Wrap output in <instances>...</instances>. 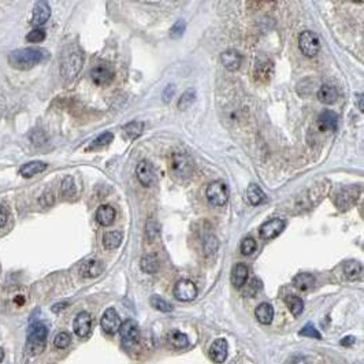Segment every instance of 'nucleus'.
Here are the masks:
<instances>
[{
	"mask_svg": "<svg viewBox=\"0 0 364 364\" xmlns=\"http://www.w3.org/2000/svg\"><path fill=\"white\" fill-rule=\"evenodd\" d=\"M119 334H121L122 341L130 345V344H135L137 340H139L140 336V330H139V324L137 322L133 319H127L125 320L123 323H121L119 326Z\"/></svg>",
	"mask_w": 364,
	"mask_h": 364,
	"instance_id": "nucleus-11",
	"label": "nucleus"
},
{
	"mask_svg": "<svg viewBox=\"0 0 364 364\" xmlns=\"http://www.w3.org/2000/svg\"><path fill=\"white\" fill-rule=\"evenodd\" d=\"M123 131H125V135L127 136L129 139L135 140L143 135V131H144V123L141 121H131L123 127Z\"/></svg>",
	"mask_w": 364,
	"mask_h": 364,
	"instance_id": "nucleus-33",
	"label": "nucleus"
},
{
	"mask_svg": "<svg viewBox=\"0 0 364 364\" xmlns=\"http://www.w3.org/2000/svg\"><path fill=\"white\" fill-rule=\"evenodd\" d=\"M167 341L170 342L171 345L177 348V349H182L185 346H188L189 344L186 334H184L180 330H171L170 333L167 334Z\"/></svg>",
	"mask_w": 364,
	"mask_h": 364,
	"instance_id": "nucleus-31",
	"label": "nucleus"
},
{
	"mask_svg": "<svg viewBox=\"0 0 364 364\" xmlns=\"http://www.w3.org/2000/svg\"><path fill=\"white\" fill-rule=\"evenodd\" d=\"M299 334H300V336H304V337L316 338V340H320V338H322V336H320L319 332L316 330V327L311 323H307L306 326L300 330V333Z\"/></svg>",
	"mask_w": 364,
	"mask_h": 364,
	"instance_id": "nucleus-42",
	"label": "nucleus"
},
{
	"mask_svg": "<svg viewBox=\"0 0 364 364\" xmlns=\"http://www.w3.org/2000/svg\"><path fill=\"white\" fill-rule=\"evenodd\" d=\"M26 40L29 43H41L45 40V31L43 29H35V30L29 31Z\"/></svg>",
	"mask_w": 364,
	"mask_h": 364,
	"instance_id": "nucleus-45",
	"label": "nucleus"
},
{
	"mask_svg": "<svg viewBox=\"0 0 364 364\" xmlns=\"http://www.w3.org/2000/svg\"><path fill=\"white\" fill-rule=\"evenodd\" d=\"M253 80L259 84H267L274 76V64L270 59L259 58L253 64Z\"/></svg>",
	"mask_w": 364,
	"mask_h": 364,
	"instance_id": "nucleus-7",
	"label": "nucleus"
},
{
	"mask_svg": "<svg viewBox=\"0 0 364 364\" xmlns=\"http://www.w3.org/2000/svg\"><path fill=\"white\" fill-rule=\"evenodd\" d=\"M318 126L322 131L337 130L338 117L333 111H323L318 118Z\"/></svg>",
	"mask_w": 364,
	"mask_h": 364,
	"instance_id": "nucleus-19",
	"label": "nucleus"
},
{
	"mask_svg": "<svg viewBox=\"0 0 364 364\" xmlns=\"http://www.w3.org/2000/svg\"><path fill=\"white\" fill-rule=\"evenodd\" d=\"M227 352H229V344L225 338H218L210 346V356L215 363H223L227 357Z\"/></svg>",
	"mask_w": 364,
	"mask_h": 364,
	"instance_id": "nucleus-16",
	"label": "nucleus"
},
{
	"mask_svg": "<svg viewBox=\"0 0 364 364\" xmlns=\"http://www.w3.org/2000/svg\"><path fill=\"white\" fill-rule=\"evenodd\" d=\"M196 97H197L196 90L188 89L181 96L180 102H178V108H180V110H186V108L190 107V106L196 102Z\"/></svg>",
	"mask_w": 364,
	"mask_h": 364,
	"instance_id": "nucleus-34",
	"label": "nucleus"
},
{
	"mask_svg": "<svg viewBox=\"0 0 364 364\" xmlns=\"http://www.w3.org/2000/svg\"><path fill=\"white\" fill-rule=\"evenodd\" d=\"M115 77V73L111 68L108 66H96V68L90 72V78L92 81L99 86H106L108 84H111Z\"/></svg>",
	"mask_w": 364,
	"mask_h": 364,
	"instance_id": "nucleus-13",
	"label": "nucleus"
},
{
	"mask_svg": "<svg viewBox=\"0 0 364 364\" xmlns=\"http://www.w3.org/2000/svg\"><path fill=\"white\" fill-rule=\"evenodd\" d=\"M220 60H222V64L229 72H236V70H239L241 63H243V56L239 51L227 50L220 55Z\"/></svg>",
	"mask_w": 364,
	"mask_h": 364,
	"instance_id": "nucleus-17",
	"label": "nucleus"
},
{
	"mask_svg": "<svg viewBox=\"0 0 364 364\" xmlns=\"http://www.w3.org/2000/svg\"><path fill=\"white\" fill-rule=\"evenodd\" d=\"M113 140H114L113 133L106 131V133H103V135H100L97 139L93 140V143L90 144L89 149H96V148H102V147H106V145L110 144Z\"/></svg>",
	"mask_w": 364,
	"mask_h": 364,
	"instance_id": "nucleus-37",
	"label": "nucleus"
},
{
	"mask_svg": "<svg viewBox=\"0 0 364 364\" xmlns=\"http://www.w3.org/2000/svg\"><path fill=\"white\" fill-rule=\"evenodd\" d=\"M174 297L180 302H192L197 297V286L189 279H181L174 286Z\"/></svg>",
	"mask_w": 364,
	"mask_h": 364,
	"instance_id": "nucleus-8",
	"label": "nucleus"
},
{
	"mask_svg": "<svg viewBox=\"0 0 364 364\" xmlns=\"http://www.w3.org/2000/svg\"><path fill=\"white\" fill-rule=\"evenodd\" d=\"M60 190H62V194L64 197H72V196L76 194V184H74V180H73L72 177H66L62 181Z\"/></svg>",
	"mask_w": 364,
	"mask_h": 364,
	"instance_id": "nucleus-36",
	"label": "nucleus"
},
{
	"mask_svg": "<svg viewBox=\"0 0 364 364\" xmlns=\"http://www.w3.org/2000/svg\"><path fill=\"white\" fill-rule=\"evenodd\" d=\"M285 303H286V306H288V308L294 316H300V315L303 314V311H304V303H303V300L299 296L290 294V296L285 299Z\"/></svg>",
	"mask_w": 364,
	"mask_h": 364,
	"instance_id": "nucleus-32",
	"label": "nucleus"
},
{
	"mask_svg": "<svg viewBox=\"0 0 364 364\" xmlns=\"http://www.w3.org/2000/svg\"><path fill=\"white\" fill-rule=\"evenodd\" d=\"M185 29H186V23L184 21H177L170 29V37L171 39H178L184 35Z\"/></svg>",
	"mask_w": 364,
	"mask_h": 364,
	"instance_id": "nucleus-44",
	"label": "nucleus"
},
{
	"mask_svg": "<svg viewBox=\"0 0 364 364\" xmlns=\"http://www.w3.org/2000/svg\"><path fill=\"white\" fill-rule=\"evenodd\" d=\"M206 197L211 206L215 207H222L225 206L229 200V189L227 185L222 181H214L208 185L206 189Z\"/></svg>",
	"mask_w": 364,
	"mask_h": 364,
	"instance_id": "nucleus-5",
	"label": "nucleus"
},
{
	"mask_svg": "<svg viewBox=\"0 0 364 364\" xmlns=\"http://www.w3.org/2000/svg\"><path fill=\"white\" fill-rule=\"evenodd\" d=\"M174 93H176V86L167 85L166 89H164V92H163V102H164V103H169V102H171V99H173Z\"/></svg>",
	"mask_w": 364,
	"mask_h": 364,
	"instance_id": "nucleus-46",
	"label": "nucleus"
},
{
	"mask_svg": "<svg viewBox=\"0 0 364 364\" xmlns=\"http://www.w3.org/2000/svg\"><path fill=\"white\" fill-rule=\"evenodd\" d=\"M70 342H72V336L66 332H60L55 336L54 338V345L58 348V349H64V348H68L70 345Z\"/></svg>",
	"mask_w": 364,
	"mask_h": 364,
	"instance_id": "nucleus-38",
	"label": "nucleus"
},
{
	"mask_svg": "<svg viewBox=\"0 0 364 364\" xmlns=\"http://www.w3.org/2000/svg\"><path fill=\"white\" fill-rule=\"evenodd\" d=\"M122 240H123V236L121 231H107L103 237V245L108 251L117 249L122 244Z\"/></svg>",
	"mask_w": 364,
	"mask_h": 364,
	"instance_id": "nucleus-30",
	"label": "nucleus"
},
{
	"mask_svg": "<svg viewBox=\"0 0 364 364\" xmlns=\"http://www.w3.org/2000/svg\"><path fill=\"white\" fill-rule=\"evenodd\" d=\"M248 275H249V270H248V267L243 263H237V264L234 266L233 270H231V283H233V286L236 288H243L244 285L247 283L248 281Z\"/></svg>",
	"mask_w": 364,
	"mask_h": 364,
	"instance_id": "nucleus-20",
	"label": "nucleus"
},
{
	"mask_svg": "<svg viewBox=\"0 0 364 364\" xmlns=\"http://www.w3.org/2000/svg\"><path fill=\"white\" fill-rule=\"evenodd\" d=\"M315 283V278L312 274H308V273H302V274H297L294 278H293V285L294 288L299 289L300 292H307L310 290Z\"/></svg>",
	"mask_w": 364,
	"mask_h": 364,
	"instance_id": "nucleus-27",
	"label": "nucleus"
},
{
	"mask_svg": "<svg viewBox=\"0 0 364 364\" xmlns=\"http://www.w3.org/2000/svg\"><path fill=\"white\" fill-rule=\"evenodd\" d=\"M47 169V163L40 162V160H35V162H29L21 167V176L25 178H31L36 174H40Z\"/></svg>",
	"mask_w": 364,
	"mask_h": 364,
	"instance_id": "nucleus-28",
	"label": "nucleus"
},
{
	"mask_svg": "<svg viewBox=\"0 0 364 364\" xmlns=\"http://www.w3.org/2000/svg\"><path fill=\"white\" fill-rule=\"evenodd\" d=\"M261 289V282L257 278H253L247 285V289L244 290V294L248 297H253Z\"/></svg>",
	"mask_w": 364,
	"mask_h": 364,
	"instance_id": "nucleus-43",
	"label": "nucleus"
},
{
	"mask_svg": "<svg viewBox=\"0 0 364 364\" xmlns=\"http://www.w3.org/2000/svg\"><path fill=\"white\" fill-rule=\"evenodd\" d=\"M3 357H5V352H3V349L0 348V363H2V360H3Z\"/></svg>",
	"mask_w": 364,
	"mask_h": 364,
	"instance_id": "nucleus-50",
	"label": "nucleus"
},
{
	"mask_svg": "<svg viewBox=\"0 0 364 364\" xmlns=\"http://www.w3.org/2000/svg\"><path fill=\"white\" fill-rule=\"evenodd\" d=\"M117 212L114 210V207L108 206V204H103L97 208L96 211V220L99 222L102 226H111L115 220Z\"/></svg>",
	"mask_w": 364,
	"mask_h": 364,
	"instance_id": "nucleus-21",
	"label": "nucleus"
},
{
	"mask_svg": "<svg viewBox=\"0 0 364 364\" xmlns=\"http://www.w3.org/2000/svg\"><path fill=\"white\" fill-rule=\"evenodd\" d=\"M47 58L48 52L43 48H21L9 55V63L17 70H29Z\"/></svg>",
	"mask_w": 364,
	"mask_h": 364,
	"instance_id": "nucleus-1",
	"label": "nucleus"
},
{
	"mask_svg": "<svg viewBox=\"0 0 364 364\" xmlns=\"http://www.w3.org/2000/svg\"><path fill=\"white\" fill-rule=\"evenodd\" d=\"M159 257L155 253H147L141 257L140 260V267L141 270L147 273V274H155L159 270Z\"/></svg>",
	"mask_w": 364,
	"mask_h": 364,
	"instance_id": "nucleus-25",
	"label": "nucleus"
},
{
	"mask_svg": "<svg viewBox=\"0 0 364 364\" xmlns=\"http://www.w3.org/2000/svg\"><path fill=\"white\" fill-rule=\"evenodd\" d=\"M299 47H300V51H302L306 56L312 58V56H315L320 50L319 36L311 30L302 31L300 36H299Z\"/></svg>",
	"mask_w": 364,
	"mask_h": 364,
	"instance_id": "nucleus-6",
	"label": "nucleus"
},
{
	"mask_svg": "<svg viewBox=\"0 0 364 364\" xmlns=\"http://www.w3.org/2000/svg\"><path fill=\"white\" fill-rule=\"evenodd\" d=\"M203 247H204V251L207 255L215 253L216 249H218V240H216L215 236H212V234L206 236L204 241H203Z\"/></svg>",
	"mask_w": 364,
	"mask_h": 364,
	"instance_id": "nucleus-39",
	"label": "nucleus"
},
{
	"mask_svg": "<svg viewBox=\"0 0 364 364\" xmlns=\"http://www.w3.org/2000/svg\"><path fill=\"white\" fill-rule=\"evenodd\" d=\"M84 56L82 52L76 47H69L68 51L63 54L62 62H60V74L64 80L72 81L76 78L77 74L81 72Z\"/></svg>",
	"mask_w": 364,
	"mask_h": 364,
	"instance_id": "nucleus-2",
	"label": "nucleus"
},
{
	"mask_svg": "<svg viewBox=\"0 0 364 364\" xmlns=\"http://www.w3.org/2000/svg\"><path fill=\"white\" fill-rule=\"evenodd\" d=\"M285 229V222L279 218H274V219L267 220L266 223L260 226V237L263 240H273L277 236L281 234V231Z\"/></svg>",
	"mask_w": 364,
	"mask_h": 364,
	"instance_id": "nucleus-12",
	"label": "nucleus"
},
{
	"mask_svg": "<svg viewBox=\"0 0 364 364\" xmlns=\"http://www.w3.org/2000/svg\"><path fill=\"white\" fill-rule=\"evenodd\" d=\"M104 271V266L100 260H86L82 263L80 273L85 278H96Z\"/></svg>",
	"mask_w": 364,
	"mask_h": 364,
	"instance_id": "nucleus-22",
	"label": "nucleus"
},
{
	"mask_svg": "<svg viewBox=\"0 0 364 364\" xmlns=\"http://www.w3.org/2000/svg\"><path fill=\"white\" fill-rule=\"evenodd\" d=\"M149 303H151L152 308L160 311V312H171V311H173V306H171L170 303H167L166 300L162 299L160 296H152Z\"/></svg>",
	"mask_w": 364,
	"mask_h": 364,
	"instance_id": "nucleus-35",
	"label": "nucleus"
},
{
	"mask_svg": "<svg viewBox=\"0 0 364 364\" xmlns=\"http://www.w3.org/2000/svg\"><path fill=\"white\" fill-rule=\"evenodd\" d=\"M136 174H137V180L143 186H151L155 181V170L151 162L148 160H141L137 164L136 169Z\"/></svg>",
	"mask_w": 364,
	"mask_h": 364,
	"instance_id": "nucleus-14",
	"label": "nucleus"
},
{
	"mask_svg": "<svg viewBox=\"0 0 364 364\" xmlns=\"http://www.w3.org/2000/svg\"><path fill=\"white\" fill-rule=\"evenodd\" d=\"M357 100H359V110L363 111V94H357Z\"/></svg>",
	"mask_w": 364,
	"mask_h": 364,
	"instance_id": "nucleus-49",
	"label": "nucleus"
},
{
	"mask_svg": "<svg viewBox=\"0 0 364 364\" xmlns=\"http://www.w3.org/2000/svg\"><path fill=\"white\" fill-rule=\"evenodd\" d=\"M247 200L252 206H259L266 200V194L260 189V186L251 184L247 188Z\"/></svg>",
	"mask_w": 364,
	"mask_h": 364,
	"instance_id": "nucleus-29",
	"label": "nucleus"
},
{
	"mask_svg": "<svg viewBox=\"0 0 364 364\" xmlns=\"http://www.w3.org/2000/svg\"><path fill=\"white\" fill-rule=\"evenodd\" d=\"M360 193V186H345V188H341L337 192V196H336V204L340 210H346L349 208L352 204H355V202L357 200Z\"/></svg>",
	"mask_w": 364,
	"mask_h": 364,
	"instance_id": "nucleus-9",
	"label": "nucleus"
},
{
	"mask_svg": "<svg viewBox=\"0 0 364 364\" xmlns=\"http://www.w3.org/2000/svg\"><path fill=\"white\" fill-rule=\"evenodd\" d=\"M51 17V9L50 6L47 2H39L36 3L35 6V10H33V19H31V22L33 25H36V26H41V25H44Z\"/></svg>",
	"mask_w": 364,
	"mask_h": 364,
	"instance_id": "nucleus-18",
	"label": "nucleus"
},
{
	"mask_svg": "<svg viewBox=\"0 0 364 364\" xmlns=\"http://www.w3.org/2000/svg\"><path fill=\"white\" fill-rule=\"evenodd\" d=\"M170 169L173 176L180 180H186L193 173V160L185 152H174L171 156Z\"/></svg>",
	"mask_w": 364,
	"mask_h": 364,
	"instance_id": "nucleus-4",
	"label": "nucleus"
},
{
	"mask_svg": "<svg viewBox=\"0 0 364 364\" xmlns=\"http://www.w3.org/2000/svg\"><path fill=\"white\" fill-rule=\"evenodd\" d=\"M255 315L261 324H270L274 319V308L269 303H261L255 310Z\"/></svg>",
	"mask_w": 364,
	"mask_h": 364,
	"instance_id": "nucleus-24",
	"label": "nucleus"
},
{
	"mask_svg": "<svg viewBox=\"0 0 364 364\" xmlns=\"http://www.w3.org/2000/svg\"><path fill=\"white\" fill-rule=\"evenodd\" d=\"M100 324H102V328L107 334L117 333L118 330H119V326H121V318H119V315L115 311V308H108V310L104 311Z\"/></svg>",
	"mask_w": 364,
	"mask_h": 364,
	"instance_id": "nucleus-10",
	"label": "nucleus"
},
{
	"mask_svg": "<svg viewBox=\"0 0 364 364\" xmlns=\"http://www.w3.org/2000/svg\"><path fill=\"white\" fill-rule=\"evenodd\" d=\"M7 218H9V212L6 210L5 206H2L0 204V229L6 225V222H7Z\"/></svg>",
	"mask_w": 364,
	"mask_h": 364,
	"instance_id": "nucleus-47",
	"label": "nucleus"
},
{
	"mask_svg": "<svg viewBox=\"0 0 364 364\" xmlns=\"http://www.w3.org/2000/svg\"><path fill=\"white\" fill-rule=\"evenodd\" d=\"M316 96H318V100H319L320 103L333 104L336 103V100L338 97V90L336 89V86L326 84V85L320 86Z\"/></svg>",
	"mask_w": 364,
	"mask_h": 364,
	"instance_id": "nucleus-23",
	"label": "nucleus"
},
{
	"mask_svg": "<svg viewBox=\"0 0 364 364\" xmlns=\"http://www.w3.org/2000/svg\"><path fill=\"white\" fill-rule=\"evenodd\" d=\"M73 328H74V333L78 336V337H86L89 334L90 328H92V318L90 315L85 311H82L80 314L77 315L76 319H74V323H73Z\"/></svg>",
	"mask_w": 364,
	"mask_h": 364,
	"instance_id": "nucleus-15",
	"label": "nucleus"
},
{
	"mask_svg": "<svg viewBox=\"0 0 364 364\" xmlns=\"http://www.w3.org/2000/svg\"><path fill=\"white\" fill-rule=\"evenodd\" d=\"M356 341V338L355 337H352V336H349V337H345V338H342L341 340V345L344 346H351L353 345V342Z\"/></svg>",
	"mask_w": 364,
	"mask_h": 364,
	"instance_id": "nucleus-48",
	"label": "nucleus"
},
{
	"mask_svg": "<svg viewBox=\"0 0 364 364\" xmlns=\"http://www.w3.org/2000/svg\"><path fill=\"white\" fill-rule=\"evenodd\" d=\"M344 275L349 281H357L363 275V266L356 260L346 261L344 264Z\"/></svg>",
	"mask_w": 364,
	"mask_h": 364,
	"instance_id": "nucleus-26",
	"label": "nucleus"
},
{
	"mask_svg": "<svg viewBox=\"0 0 364 364\" xmlns=\"http://www.w3.org/2000/svg\"><path fill=\"white\" fill-rule=\"evenodd\" d=\"M256 241L252 237H247V239H244L241 241V253L245 255V256H249V255H252L253 252L256 251Z\"/></svg>",
	"mask_w": 364,
	"mask_h": 364,
	"instance_id": "nucleus-40",
	"label": "nucleus"
},
{
	"mask_svg": "<svg viewBox=\"0 0 364 364\" xmlns=\"http://www.w3.org/2000/svg\"><path fill=\"white\" fill-rule=\"evenodd\" d=\"M145 233H147V237H148L151 241L155 240L159 234V225H157L156 219L153 218H149L147 220V225H145Z\"/></svg>",
	"mask_w": 364,
	"mask_h": 364,
	"instance_id": "nucleus-41",
	"label": "nucleus"
},
{
	"mask_svg": "<svg viewBox=\"0 0 364 364\" xmlns=\"http://www.w3.org/2000/svg\"><path fill=\"white\" fill-rule=\"evenodd\" d=\"M48 336V328L43 322H35L27 330L26 351L30 356L40 355L44 351L45 341Z\"/></svg>",
	"mask_w": 364,
	"mask_h": 364,
	"instance_id": "nucleus-3",
	"label": "nucleus"
}]
</instances>
